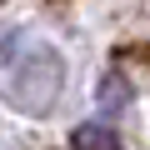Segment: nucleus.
<instances>
[{
    "label": "nucleus",
    "mask_w": 150,
    "mask_h": 150,
    "mask_svg": "<svg viewBox=\"0 0 150 150\" xmlns=\"http://www.w3.org/2000/svg\"><path fill=\"white\" fill-rule=\"evenodd\" d=\"M75 140H80V150H110V135L105 130H80Z\"/></svg>",
    "instance_id": "obj_1"
}]
</instances>
